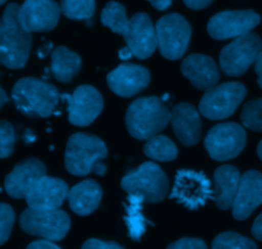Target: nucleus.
I'll use <instances>...</instances> for the list:
<instances>
[{
  "label": "nucleus",
  "mask_w": 262,
  "mask_h": 249,
  "mask_svg": "<svg viewBox=\"0 0 262 249\" xmlns=\"http://www.w3.org/2000/svg\"><path fill=\"white\" fill-rule=\"evenodd\" d=\"M32 36L19 20V7L10 3L0 23V61L7 68H23L30 58Z\"/></svg>",
  "instance_id": "1"
},
{
  "label": "nucleus",
  "mask_w": 262,
  "mask_h": 249,
  "mask_svg": "<svg viewBox=\"0 0 262 249\" xmlns=\"http://www.w3.org/2000/svg\"><path fill=\"white\" fill-rule=\"evenodd\" d=\"M170 114L171 111L159 97H141L128 107L125 125L132 137L150 140L165 129L170 123Z\"/></svg>",
  "instance_id": "2"
},
{
  "label": "nucleus",
  "mask_w": 262,
  "mask_h": 249,
  "mask_svg": "<svg viewBox=\"0 0 262 249\" xmlns=\"http://www.w3.org/2000/svg\"><path fill=\"white\" fill-rule=\"evenodd\" d=\"M13 101L20 112L30 118H48L56 109L59 91L55 86L38 78L26 77L14 84Z\"/></svg>",
  "instance_id": "3"
},
{
  "label": "nucleus",
  "mask_w": 262,
  "mask_h": 249,
  "mask_svg": "<svg viewBox=\"0 0 262 249\" xmlns=\"http://www.w3.org/2000/svg\"><path fill=\"white\" fill-rule=\"evenodd\" d=\"M107 148L104 141L86 133L71 135L66 148V169L77 176H86L94 173L100 161L106 159Z\"/></svg>",
  "instance_id": "4"
},
{
  "label": "nucleus",
  "mask_w": 262,
  "mask_h": 249,
  "mask_svg": "<svg viewBox=\"0 0 262 249\" xmlns=\"http://www.w3.org/2000/svg\"><path fill=\"white\" fill-rule=\"evenodd\" d=\"M120 186L129 196L141 197L148 203H159L169 193L168 176L160 166L150 161L125 174Z\"/></svg>",
  "instance_id": "5"
},
{
  "label": "nucleus",
  "mask_w": 262,
  "mask_h": 249,
  "mask_svg": "<svg viewBox=\"0 0 262 249\" xmlns=\"http://www.w3.org/2000/svg\"><path fill=\"white\" fill-rule=\"evenodd\" d=\"M19 225L25 233L46 240L58 242L66 238L71 219L61 210H33L28 207L20 215Z\"/></svg>",
  "instance_id": "6"
},
{
  "label": "nucleus",
  "mask_w": 262,
  "mask_h": 249,
  "mask_svg": "<svg viewBox=\"0 0 262 249\" xmlns=\"http://www.w3.org/2000/svg\"><path fill=\"white\" fill-rule=\"evenodd\" d=\"M262 51V40L257 33L235 37L220 53V68L227 76L241 77L248 71Z\"/></svg>",
  "instance_id": "7"
},
{
  "label": "nucleus",
  "mask_w": 262,
  "mask_h": 249,
  "mask_svg": "<svg viewBox=\"0 0 262 249\" xmlns=\"http://www.w3.org/2000/svg\"><path fill=\"white\" fill-rule=\"evenodd\" d=\"M247 95L241 82H227L207 89L200 101V112L211 120H222L234 114Z\"/></svg>",
  "instance_id": "8"
},
{
  "label": "nucleus",
  "mask_w": 262,
  "mask_h": 249,
  "mask_svg": "<svg viewBox=\"0 0 262 249\" xmlns=\"http://www.w3.org/2000/svg\"><path fill=\"white\" fill-rule=\"evenodd\" d=\"M155 27L161 55L169 60L181 59L188 49L192 35V27L186 18L170 13L161 17Z\"/></svg>",
  "instance_id": "9"
},
{
  "label": "nucleus",
  "mask_w": 262,
  "mask_h": 249,
  "mask_svg": "<svg viewBox=\"0 0 262 249\" xmlns=\"http://www.w3.org/2000/svg\"><path fill=\"white\" fill-rule=\"evenodd\" d=\"M247 134L238 123H222L209 130L205 138V148L210 157L227 161L237 157L245 148Z\"/></svg>",
  "instance_id": "10"
},
{
  "label": "nucleus",
  "mask_w": 262,
  "mask_h": 249,
  "mask_svg": "<svg viewBox=\"0 0 262 249\" xmlns=\"http://www.w3.org/2000/svg\"><path fill=\"white\" fill-rule=\"evenodd\" d=\"M261 22L255 10H224L215 14L207 23V32L215 40L235 38L250 33Z\"/></svg>",
  "instance_id": "11"
},
{
  "label": "nucleus",
  "mask_w": 262,
  "mask_h": 249,
  "mask_svg": "<svg viewBox=\"0 0 262 249\" xmlns=\"http://www.w3.org/2000/svg\"><path fill=\"white\" fill-rule=\"evenodd\" d=\"M212 187L206 175L193 170H179L171 197L189 210H197L211 198Z\"/></svg>",
  "instance_id": "12"
},
{
  "label": "nucleus",
  "mask_w": 262,
  "mask_h": 249,
  "mask_svg": "<svg viewBox=\"0 0 262 249\" xmlns=\"http://www.w3.org/2000/svg\"><path fill=\"white\" fill-rule=\"evenodd\" d=\"M68 100V119L77 127H87L96 120L104 107V100L101 94L90 84L78 86L69 96Z\"/></svg>",
  "instance_id": "13"
},
{
  "label": "nucleus",
  "mask_w": 262,
  "mask_h": 249,
  "mask_svg": "<svg viewBox=\"0 0 262 249\" xmlns=\"http://www.w3.org/2000/svg\"><path fill=\"white\" fill-rule=\"evenodd\" d=\"M60 13L54 0H26L19 7V20L28 32H48L56 27Z\"/></svg>",
  "instance_id": "14"
},
{
  "label": "nucleus",
  "mask_w": 262,
  "mask_h": 249,
  "mask_svg": "<svg viewBox=\"0 0 262 249\" xmlns=\"http://www.w3.org/2000/svg\"><path fill=\"white\" fill-rule=\"evenodd\" d=\"M125 43L138 59L150 58L159 48L156 27L146 13H136L129 19V27L124 35Z\"/></svg>",
  "instance_id": "15"
},
{
  "label": "nucleus",
  "mask_w": 262,
  "mask_h": 249,
  "mask_svg": "<svg viewBox=\"0 0 262 249\" xmlns=\"http://www.w3.org/2000/svg\"><path fill=\"white\" fill-rule=\"evenodd\" d=\"M69 188L61 179L42 176L38 179L26 196L30 209L58 210L68 198Z\"/></svg>",
  "instance_id": "16"
},
{
  "label": "nucleus",
  "mask_w": 262,
  "mask_h": 249,
  "mask_svg": "<svg viewBox=\"0 0 262 249\" xmlns=\"http://www.w3.org/2000/svg\"><path fill=\"white\" fill-rule=\"evenodd\" d=\"M151 81L150 72L136 64H120L106 77L109 88L120 97L140 94Z\"/></svg>",
  "instance_id": "17"
},
{
  "label": "nucleus",
  "mask_w": 262,
  "mask_h": 249,
  "mask_svg": "<svg viewBox=\"0 0 262 249\" xmlns=\"http://www.w3.org/2000/svg\"><path fill=\"white\" fill-rule=\"evenodd\" d=\"M262 203V174L248 170L241 176L239 188L233 203V217L235 220L248 219Z\"/></svg>",
  "instance_id": "18"
},
{
  "label": "nucleus",
  "mask_w": 262,
  "mask_h": 249,
  "mask_svg": "<svg viewBox=\"0 0 262 249\" xmlns=\"http://www.w3.org/2000/svg\"><path fill=\"white\" fill-rule=\"evenodd\" d=\"M46 175V168L37 159H27L18 164L4 180L5 192L12 198H26L33 184Z\"/></svg>",
  "instance_id": "19"
},
{
  "label": "nucleus",
  "mask_w": 262,
  "mask_h": 249,
  "mask_svg": "<svg viewBox=\"0 0 262 249\" xmlns=\"http://www.w3.org/2000/svg\"><path fill=\"white\" fill-rule=\"evenodd\" d=\"M181 71L193 87L201 91H207L215 87L220 79V72L215 60L204 54H191L184 58Z\"/></svg>",
  "instance_id": "20"
},
{
  "label": "nucleus",
  "mask_w": 262,
  "mask_h": 249,
  "mask_svg": "<svg viewBox=\"0 0 262 249\" xmlns=\"http://www.w3.org/2000/svg\"><path fill=\"white\" fill-rule=\"evenodd\" d=\"M170 124L182 145L191 147L201 140V118L193 105L188 102L176 105L171 110Z\"/></svg>",
  "instance_id": "21"
},
{
  "label": "nucleus",
  "mask_w": 262,
  "mask_h": 249,
  "mask_svg": "<svg viewBox=\"0 0 262 249\" xmlns=\"http://www.w3.org/2000/svg\"><path fill=\"white\" fill-rule=\"evenodd\" d=\"M241 176L239 170L233 165H223L215 170L211 198L220 210L233 207L239 188Z\"/></svg>",
  "instance_id": "22"
},
{
  "label": "nucleus",
  "mask_w": 262,
  "mask_h": 249,
  "mask_svg": "<svg viewBox=\"0 0 262 249\" xmlns=\"http://www.w3.org/2000/svg\"><path fill=\"white\" fill-rule=\"evenodd\" d=\"M102 198V189L95 180L87 179L72 187L68 194L69 207L74 214L87 216L99 207Z\"/></svg>",
  "instance_id": "23"
},
{
  "label": "nucleus",
  "mask_w": 262,
  "mask_h": 249,
  "mask_svg": "<svg viewBox=\"0 0 262 249\" xmlns=\"http://www.w3.org/2000/svg\"><path fill=\"white\" fill-rule=\"evenodd\" d=\"M82 60L78 54L66 46H58L51 53V73L59 82H69L79 73Z\"/></svg>",
  "instance_id": "24"
},
{
  "label": "nucleus",
  "mask_w": 262,
  "mask_h": 249,
  "mask_svg": "<svg viewBox=\"0 0 262 249\" xmlns=\"http://www.w3.org/2000/svg\"><path fill=\"white\" fill-rule=\"evenodd\" d=\"M145 199L138 196H129L125 205V224L129 237L133 240H140L146 230V219L142 215V203Z\"/></svg>",
  "instance_id": "25"
},
{
  "label": "nucleus",
  "mask_w": 262,
  "mask_h": 249,
  "mask_svg": "<svg viewBox=\"0 0 262 249\" xmlns=\"http://www.w3.org/2000/svg\"><path fill=\"white\" fill-rule=\"evenodd\" d=\"M129 19L127 17V10L123 4L118 2H109L101 13L102 25L118 35H125L129 27Z\"/></svg>",
  "instance_id": "26"
},
{
  "label": "nucleus",
  "mask_w": 262,
  "mask_h": 249,
  "mask_svg": "<svg viewBox=\"0 0 262 249\" xmlns=\"http://www.w3.org/2000/svg\"><path fill=\"white\" fill-rule=\"evenodd\" d=\"M143 152L147 157L156 161H173L178 156V148L170 138L158 134L147 140Z\"/></svg>",
  "instance_id": "27"
},
{
  "label": "nucleus",
  "mask_w": 262,
  "mask_h": 249,
  "mask_svg": "<svg viewBox=\"0 0 262 249\" xmlns=\"http://www.w3.org/2000/svg\"><path fill=\"white\" fill-rule=\"evenodd\" d=\"M60 9L69 19H91L95 13V0H60Z\"/></svg>",
  "instance_id": "28"
},
{
  "label": "nucleus",
  "mask_w": 262,
  "mask_h": 249,
  "mask_svg": "<svg viewBox=\"0 0 262 249\" xmlns=\"http://www.w3.org/2000/svg\"><path fill=\"white\" fill-rule=\"evenodd\" d=\"M212 249H257V245L250 238L243 237L238 233L227 232L215 238Z\"/></svg>",
  "instance_id": "29"
},
{
  "label": "nucleus",
  "mask_w": 262,
  "mask_h": 249,
  "mask_svg": "<svg viewBox=\"0 0 262 249\" xmlns=\"http://www.w3.org/2000/svg\"><path fill=\"white\" fill-rule=\"evenodd\" d=\"M243 125L251 130L262 132V99H256L243 106L241 114Z\"/></svg>",
  "instance_id": "30"
},
{
  "label": "nucleus",
  "mask_w": 262,
  "mask_h": 249,
  "mask_svg": "<svg viewBox=\"0 0 262 249\" xmlns=\"http://www.w3.org/2000/svg\"><path fill=\"white\" fill-rule=\"evenodd\" d=\"M15 145V133L12 124L7 120L0 122V157L7 159L12 155Z\"/></svg>",
  "instance_id": "31"
},
{
  "label": "nucleus",
  "mask_w": 262,
  "mask_h": 249,
  "mask_svg": "<svg viewBox=\"0 0 262 249\" xmlns=\"http://www.w3.org/2000/svg\"><path fill=\"white\" fill-rule=\"evenodd\" d=\"M15 221V214L10 206L7 203L0 205V225H2V234H0V243L4 244L10 237L13 225Z\"/></svg>",
  "instance_id": "32"
},
{
  "label": "nucleus",
  "mask_w": 262,
  "mask_h": 249,
  "mask_svg": "<svg viewBox=\"0 0 262 249\" xmlns=\"http://www.w3.org/2000/svg\"><path fill=\"white\" fill-rule=\"evenodd\" d=\"M166 249H207L204 240L199 238H182L171 243Z\"/></svg>",
  "instance_id": "33"
},
{
  "label": "nucleus",
  "mask_w": 262,
  "mask_h": 249,
  "mask_svg": "<svg viewBox=\"0 0 262 249\" xmlns=\"http://www.w3.org/2000/svg\"><path fill=\"white\" fill-rule=\"evenodd\" d=\"M81 249H125L117 242H104L100 239H89Z\"/></svg>",
  "instance_id": "34"
},
{
  "label": "nucleus",
  "mask_w": 262,
  "mask_h": 249,
  "mask_svg": "<svg viewBox=\"0 0 262 249\" xmlns=\"http://www.w3.org/2000/svg\"><path fill=\"white\" fill-rule=\"evenodd\" d=\"M26 249H61L58 247L56 244H54L51 240H36V242H32L31 244H28V247Z\"/></svg>",
  "instance_id": "35"
},
{
  "label": "nucleus",
  "mask_w": 262,
  "mask_h": 249,
  "mask_svg": "<svg viewBox=\"0 0 262 249\" xmlns=\"http://www.w3.org/2000/svg\"><path fill=\"white\" fill-rule=\"evenodd\" d=\"M184 4L191 9H204V8L209 7L214 0H183Z\"/></svg>",
  "instance_id": "36"
},
{
  "label": "nucleus",
  "mask_w": 262,
  "mask_h": 249,
  "mask_svg": "<svg viewBox=\"0 0 262 249\" xmlns=\"http://www.w3.org/2000/svg\"><path fill=\"white\" fill-rule=\"evenodd\" d=\"M252 235L253 238H256V239L261 240L262 242V214L258 215V216L256 217L255 222H253Z\"/></svg>",
  "instance_id": "37"
},
{
  "label": "nucleus",
  "mask_w": 262,
  "mask_h": 249,
  "mask_svg": "<svg viewBox=\"0 0 262 249\" xmlns=\"http://www.w3.org/2000/svg\"><path fill=\"white\" fill-rule=\"evenodd\" d=\"M148 2L151 3V5H152L155 9L165 10V9H168L169 7H170L171 2H173V0H148Z\"/></svg>",
  "instance_id": "38"
},
{
  "label": "nucleus",
  "mask_w": 262,
  "mask_h": 249,
  "mask_svg": "<svg viewBox=\"0 0 262 249\" xmlns=\"http://www.w3.org/2000/svg\"><path fill=\"white\" fill-rule=\"evenodd\" d=\"M255 71H256V73H257V77H258L257 83H258V86L262 88V51L255 61Z\"/></svg>",
  "instance_id": "39"
},
{
  "label": "nucleus",
  "mask_w": 262,
  "mask_h": 249,
  "mask_svg": "<svg viewBox=\"0 0 262 249\" xmlns=\"http://www.w3.org/2000/svg\"><path fill=\"white\" fill-rule=\"evenodd\" d=\"M132 56H133V53H132V50L128 48V46H125L124 49H120V51H119V58L120 59H123V60H124V59L132 58Z\"/></svg>",
  "instance_id": "40"
},
{
  "label": "nucleus",
  "mask_w": 262,
  "mask_h": 249,
  "mask_svg": "<svg viewBox=\"0 0 262 249\" xmlns=\"http://www.w3.org/2000/svg\"><path fill=\"white\" fill-rule=\"evenodd\" d=\"M94 173L97 174V175H104V174L106 173V165H105L102 161H100V163L95 166Z\"/></svg>",
  "instance_id": "41"
},
{
  "label": "nucleus",
  "mask_w": 262,
  "mask_h": 249,
  "mask_svg": "<svg viewBox=\"0 0 262 249\" xmlns=\"http://www.w3.org/2000/svg\"><path fill=\"white\" fill-rule=\"evenodd\" d=\"M7 101H8V96H7V94H5V91L4 89H0V107H3L4 106L5 104H7Z\"/></svg>",
  "instance_id": "42"
},
{
  "label": "nucleus",
  "mask_w": 262,
  "mask_h": 249,
  "mask_svg": "<svg viewBox=\"0 0 262 249\" xmlns=\"http://www.w3.org/2000/svg\"><path fill=\"white\" fill-rule=\"evenodd\" d=\"M257 155H258V157H260V160L262 161V141L258 143V146H257Z\"/></svg>",
  "instance_id": "43"
},
{
  "label": "nucleus",
  "mask_w": 262,
  "mask_h": 249,
  "mask_svg": "<svg viewBox=\"0 0 262 249\" xmlns=\"http://www.w3.org/2000/svg\"><path fill=\"white\" fill-rule=\"evenodd\" d=\"M5 2H7V0H0V3H2V4H4Z\"/></svg>",
  "instance_id": "44"
}]
</instances>
